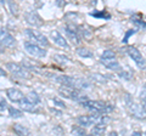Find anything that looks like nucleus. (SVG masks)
Listing matches in <instances>:
<instances>
[{
  "label": "nucleus",
  "instance_id": "3",
  "mask_svg": "<svg viewBox=\"0 0 146 136\" xmlns=\"http://www.w3.org/2000/svg\"><path fill=\"white\" fill-rule=\"evenodd\" d=\"M58 94L63 97L70 98V100H72V101L78 102V103L88 100V96H86L80 89H76V88H72V86H66V85H62V86L58 89Z\"/></svg>",
  "mask_w": 146,
  "mask_h": 136
},
{
  "label": "nucleus",
  "instance_id": "33",
  "mask_svg": "<svg viewBox=\"0 0 146 136\" xmlns=\"http://www.w3.org/2000/svg\"><path fill=\"white\" fill-rule=\"evenodd\" d=\"M5 75H6V71L0 67V77H5Z\"/></svg>",
  "mask_w": 146,
  "mask_h": 136
},
{
  "label": "nucleus",
  "instance_id": "37",
  "mask_svg": "<svg viewBox=\"0 0 146 136\" xmlns=\"http://www.w3.org/2000/svg\"><path fill=\"white\" fill-rule=\"evenodd\" d=\"M0 3H1V4H5V0H0Z\"/></svg>",
  "mask_w": 146,
  "mask_h": 136
},
{
  "label": "nucleus",
  "instance_id": "23",
  "mask_svg": "<svg viewBox=\"0 0 146 136\" xmlns=\"http://www.w3.org/2000/svg\"><path fill=\"white\" fill-rule=\"evenodd\" d=\"M90 16H93L94 18H105V20H110V18H111L110 13L102 12V11H94V12H90Z\"/></svg>",
  "mask_w": 146,
  "mask_h": 136
},
{
  "label": "nucleus",
  "instance_id": "32",
  "mask_svg": "<svg viewBox=\"0 0 146 136\" xmlns=\"http://www.w3.org/2000/svg\"><path fill=\"white\" fill-rule=\"evenodd\" d=\"M50 112H52V113H55V114H57L58 117H60L62 113H61V111H57L56 108H50Z\"/></svg>",
  "mask_w": 146,
  "mask_h": 136
},
{
  "label": "nucleus",
  "instance_id": "15",
  "mask_svg": "<svg viewBox=\"0 0 146 136\" xmlns=\"http://www.w3.org/2000/svg\"><path fill=\"white\" fill-rule=\"evenodd\" d=\"M20 103V106H21V108L23 111H26V112H31V113H33V112H38L39 110H38V106L36 105H34V103H32L31 101H28L26 97L22 100L21 102H18Z\"/></svg>",
  "mask_w": 146,
  "mask_h": 136
},
{
  "label": "nucleus",
  "instance_id": "2",
  "mask_svg": "<svg viewBox=\"0 0 146 136\" xmlns=\"http://www.w3.org/2000/svg\"><path fill=\"white\" fill-rule=\"evenodd\" d=\"M55 80L61 85H66V86H72L80 90H86L91 88V84L85 78H80V77H71V75H54Z\"/></svg>",
  "mask_w": 146,
  "mask_h": 136
},
{
  "label": "nucleus",
  "instance_id": "14",
  "mask_svg": "<svg viewBox=\"0 0 146 136\" xmlns=\"http://www.w3.org/2000/svg\"><path fill=\"white\" fill-rule=\"evenodd\" d=\"M65 32H66V35L68 38H70L71 40L74 44H79L80 43V35L78 33V30H77V27L76 26H72V24H67L65 27Z\"/></svg>",
  "mask_w": 146,
  "mask_h": 136
},
{
  "label": "nucleus",
  "instance_id": "24",
  "mask_svg": "<svg viewBox=\"0 0 146 136\" xmlns=\"http://www.w3.org/2000/svg\"><path fill=\"white\" fill-rule=\"evenodd\" d=\"M71 133H72V135H77V136H83V135H86L85 129L83 128V126H80V125H76V126H73L72 130H71Z\"/></svg>",
  "mask_w": 146,
  "mask_h": 136
},
{
  "label": "nucleus",
  "instance_id": "36",
  "mask_svg": "<svg viewBox=\"0 0 146 136\" xmlns=\"http://www.w3.org/2000/svg\"><path fill=\"white\" fill-rule=\"evenodd\" d=\"M133 135L134 136H139V135H141V133H139V131H135V133H133Z\"/></svg>",
  "mask_w": 146,
  "mask_h": 136
},
{
  "label": "nucleus",
  "instance_id": "38",
  "mask_svg": "<svg viewBox=\"0 0 146 136\" xmlns=\"http://www.w3.org/2000/svg\"><path fill=\"white\" fill-rule=\"evenodd\" d=\"M145 135H146V131H145Z\"/></svg>",
  "mask_w": 146,
  "mask_h": 136
},
{
  "label": "nucleus",
  "instance_id": "30",
  "mask_svg": "<svg viewBox=\"0 0 146 136\" xmlns=\"http://www.w3.org/2000/svg\"><path fill=\"white\" fill-rule=\"evenodd\" d=\"M135 33V29H130V30H128L127 33H125V35H124V39H123V43H128V39H129V37L130 35H133Z\"/></svg>",
  "mask_w": 146,
  "mask_h": 136
},
{
  "label": "nucleus",
  "instance_id": "5",
  "mask_svg": "<svg viewBox=\"0 0 146 136\" xmlns=\"http://www.w3.org/2000/svg\"><path fill=\"white\" fill-rule=\"evenodd\" d=\"M125 102L128 106V110L131 113V116L136 119H145L146 118V111L143 107V105H139V103L134 102V100L131 98L129 95H125Z\"/></svg>",
  "mask_w": 146,
  "mask_h": 136
},
{
  "label": "nucleus",
  "instance_id": "26",
  "mask_svg": "<svg viewBox=\"0 0 146 136\" xmlns=\"http://www.w3.org/2000/svg\"><path fill=\"white\" fill-rule=\"evenodd\" d=\"M140 100H141V105H143V107L145 108V111H146V84H145V86L143 88V90L140 91Z\"/></svg>",
  "mask_w": 146,
  "mask_h": 136
},
{
  "label": "nucleus",
  "instance_id": "19",
  "mask_svg": "<svg viewBox=\"0 0 146 136\" xmlns=\"http://www.w3.org/2000/svg\"><path fill=\"white\" fill-rule=\"evenodd\" d=\"M90 79L94 81V83H98V84H106L107 83V78L102 74H99V73H94V74H90Z\"/></svg>",
  "mask_w": 146,
  "mask_h": 136
},
{
  "label": "nucleus",
  "instance_id": "7",
  "mask_svg": "<svg viewBox=\"0 0 146 136\" xmlns=\"http://www.w3.org/2000/svg\"><path fill=\"white\" fill-rule=\"evenodd\" d=\"M25 34L27 35V38H28L31 42L38 44V45H40V46H43V48H48L49 46L48 38L45 37L43 33H40L39 30L33 29V28H28V29L25 30Z\"/></svg>",
  "mask_w": 146,
  "mask_h": 136
},
{
  "label": "nucleus",
  "instance_id": "34",
  "mask_svg": "<svg viewBox=\"0 0 146 136\" xmlns=\"http://www.w3.org/2000/svg\"><path fill=\"white\" fill-rule=\"evenodd\" d=\"M4 50H5V46H4V45H3L1 43H0V53L4 52Z\"/></svg>",
  "mask_w": 146,
  "mask_h": 136
},
{
  "label": "nucleus",
  "instance_id": "12",
  "mask_svg": "<svg viewBox=\"0 0 146 136\" xmlns=\"http://www.w3.org/2000/svg\"><path fill=\"white\" fill-rule=\"evenodd\" d=\"M50 35H51V39L54 40V43L56 44L57 46H60V48H62V49H66V50L70 49V44L67 43L66 38H63V35L60 33V32H57V30H51Z\"/></svg>",
  "mask_w": 146,
  "mask_h": 136
},
{
  "label": "nucleus",
  "instance_id": "4",
  "mask_svg": "<svg viewBox=\"0 0 146 136\" xmlns=\"http://www.w3.org/2000/svg\"><path fill=\"white\" fill-rule=\"evenodd\" d=\"M100 61H101V63L107 68V69L116 71V72L121 69V65L116 57V53L113 51H111V50H105L102 52L101 57H100Z\"/></svg>",
  "mask_w": 146,
  "mask_h": 136
},
{
  "label": "nucleus",
  "instance_id": "17",
  "mask_svg": "<svg viewBox=\"0 0 146 136\" xmlns=\"http://www.w3.org/2000/svg\"><path fill=\"white\" fill-rule=\"evenodd\" d=\"M105 131H106V125H102V124H95L93 125V128L90 130V134L91 135H102L105 134Z\"/></svg>",
  "mask_w": 146,
  "mask_h": 136
},
{
  "label": "nucleus",
  "instance_id": "21",
  "mask_svg": "<svg viewBox=\"0 0 146 136\" xmlns=\"http://www.w3.org/2000/svg\"><path fill=\"white\" fill-rule=\"evenodd\" d=\"M28 101H31L32 103H34V105H39L40 103V97H39V95L34 92V91H31L28 95H27V97H26Z\"/></svg>",
  "mask_w": 146,
  "mask_h": 136
},
{
  "label": "nucleus",
  "instance_id": "1",
  "mask_svg": "<svg viewBox=\"0 0 146 136\" xmlns=\"http://www.w3.org/2000/svg\"><path fill=\"white\" fill-rule=\"evenodd\" d=\"M80 106L84 107L85 110L90 111L91 113H100V114H110L115 107L113 105L105 101H100V100H85V101L80 102Z\"/></svg>",
  "mask_w": 146,
  "mask_h": 136
},
{
  "label": "nucleus",
  "instance_id": "22",
  "mask_svg": "<svg viewBox=\"0 0 146 136\" xmlns=\"http://www.w3.org/2000/svg\"><path fill=\"white\" fill-rule=\"evenodd\" d=\"M9 110V116H10L11 118H22V116H23V113H22L20 110H17V108L15 107H7Z\"/></svg>",
  "mask_w": 146,
  "mask_h": 136
},
{
  "label": "nucleus",
  "instance_id": "6",
  "mask_svg": "<svg viewBox=\"0 0 146 136\" xmlns=\"http://www.w3.org/2000/svg\"><path fill=\"white\" fill-rule=\"evenodd\" d=\"M6 71L10 72V73L16 77V78H21V79H28L31 78V73L28 72V69H26L23 66L18 65V63L15 62H7L6 65Z\"/></svg>",
  "mask_w": 146,
  "mask_h": 136
},
{
  "label": "nucleus",
  "instance_id": "9",
  "mask_svg": "<svg viewBox=\"0 0 146 136\" xmlns=\"http://www.w3.org/2000/svg\"><path fill=\"white\" fill-rule=\"evenodd\" d=\"M127 53L129 55V57L133 60L136 66H138L140 69H145L146 68V62H145V58L143 57V55H141V52L139 51L134 46H128L127 48Z\"/></svg>",
  "mask_w": 146,
  "mask_h": 136
},
{
  "label": "nucleus",
  "instance_id": "11",
  "mask_svg": "<svg viewBox=\"0 0 146 136\" xmlns=\"http://www.w3.org/2000/svg\"><path fill=\"white\" fill-rule=\"evenodd\" d=\"M25 18H26L27 23H28L29 26H32V27H34V28H36V27H40L43 24V20L40 18V16L35 11L27 12L26 16H25Z\"/></svg>",
  "mask_w": 146,
  "mask_h": 136
},
{
  "label": "nucleus",
  "instance_id": "20",
  "mask_svg": "<svg viewBox=\"0 0 146 136\" xmlns=\"http://www.w3.org/2000/svg\"><path fill=\"white\" fill-rule=\"evenodd\" d=\"M13 131H15L17 135H29V130L27 128H25L23 125H21V124L13 125Z\"/></svg>",
  "mask_w": 146,
  "mask_h": 136
},
{
  "label": "nucleus",
  "instance_id": "27",
  "mask_svg": "<svg viewBox=\"0 0 146 136\" xmlns=\"http://www.w3.org/2000/svg\"><path fill=\"white\" fill-rule=\"evenodd\" d=\"M131 21H133V23L136 27H139V28L146 30V22H144L143 20H138V18H131Z\"/></svg>",
  "mask_w": 146,
  "mask_h": 136
},
{
  "label": "nucleus",
  "instance_id": "10",
  "mask_svg": "<svg viewBox=\"0 0 146 136\" xmlns=\"http://www.w3.org/2000/svg\"><path fill=\"white\" fill-rule=\"evenodd\" d=\"M0 43L5 48H13L16 45V40L5 28L0 27Z\"/></svg>",
  "mask_w": 146,
  "mask_h": 136
},
{
  "label": "nucleus",
  "instance_id": "13",
  "mask_svg": "<svg viewBox=\"0 0 146 136\" xmlns=\"http://www.w3.org/2000/svg\"><path fill=\"white\" fill-rule=\"evenodd\" d=\"M6 96H7V98L10 100L11 102H15V103L21 102L22 100L25 98L23 92H22L21 90L16 89V88H9L6 90Z\"/></svg>",
  "mask_w": 146,
  "mask_h": 136
},
{
  "label": "nucleus",
  "instance_id": "29",
  "mask_svg": "<svg viewBox=\"0 0 146 136\" xmlns=\"http://www.w3.org/2000/svg\"><path fill=\"white\" fill-rule=\"evenodd\" d=\"M7 107H9V105H7L6 100L3 96H0V111H5Z\"/></svg>",
  "mask_w": 146,
  "mask_h": 136
},
{
  "label": "nucleus",
  "instance_id": "35",
  "mask_svg": "<svg viewBox=\"0 0 146 136\" xmlns=\"http://www.w3.org/2000/svg\"><path fill=\"white\" fill-rule=\"evenodd\" d=\"M91 4H93L94 6H96V4H98V0H91Z\"/></svg>",
  "mask_w": 146,
  "mask_h": 136
},
{
  "label": "nucleus",
  "instance_id": "31",
  "mask_svg": "<svg viewBox=\"0 0 146 136\" xmlns=\"http://www.w3.org/2000/svg\"><path fill=\"white\" fill-rule=\"evenodd\" d=\"M119 75H121V78L123 77V78H124V79H128V80H129V79L131 78V75H130L129 73H125V72H122V73H121Z\"/></svg>",
  "mask_w": 146,
  "mask_h": 136
},
{
  "label": "nucleus",
  "instance_id": "28",
  "mask_svg": "<svg viewBox=\"0 0 146 136\" xmlns=\"http://www.w3.org/2000/svg\"><path fill=\"white\" fill-rule=\"evenodd\" d=\"M52 102H54V105L56 107H58V108H66L65 102L61 101L60 98H52Z\"/></svg>",
  "mask_w": 146,
  "mask_h": 136
},
{
  "label": "nucleus",
  "instance_id": "16",
  "mask_svg": "<svg viewBox=\"0 0 146 136\" xmlns=\"http://www.w3.org/2000/svg\"><path fill=\"white\" fill-rule=\"evenodd\" d=\"M6 4H7V7H9V11L12 16H18V12H20V7H18L17 3H15L13 0H6Z\"/></svg>",
  "mask_w": 146,
  "mask_h": 136
},
{
  "label": "nucleus",
  "instance_id": "25",
  "mask_svg": "<svg viewBox=\"0 0 146 136\" xmlns=\"http://www.w3.org/2000/svg\"><path fill=\"white\" fill-rule=\"evenodd\" d=\"M54 60L58 62L60 65H67L70 60H68V57L65 56V55H54Z\"/></svg>",
  "mask_w": 146,
  "mask_h": 136
},
{
  "label": "nucleus",
  "instance_id": "8",
  "mask_svg": "<svg viewBox=\"0 0 146 136\" xmlns=\"http://www.w3.org/2000/svg\"><path fill=\"white\" fill-rule=\"evenodd\" d=\"M23 48H25L26 51L33 57L43 58V57L46 56V50H45L43 46H40V45L33 43V42H25Z\"/></svg>",
  "mask_w": 146,
  "mask_h": 136
},
{
  "label": "nucleus",
  "instance_id": "18",
  "mask_svg": "<svg viewBox=\"0 0 146 136\" xmlns=\"http://www.w3.org/2000/svg\"><path fill=\"white\" fill-rule=\"evenodd\" d=\"M77 53H78L79 57H83V58H93L94 56L93 52L86 48H78L77 49Z\"/></svg>",
  "mask_w": 146,
  "mask_h": 136
}]
</instances>
